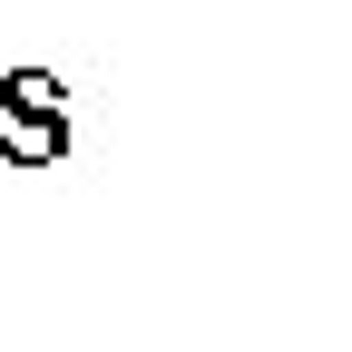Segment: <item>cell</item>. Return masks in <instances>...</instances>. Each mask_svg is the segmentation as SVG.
I'll return each mask as SVG.
<instances>
[{
    "label": "cell",
    "mask_w": 352,
    "mask_h": 352,
    "mask_svg": "<svg viewBox=\"0 0 352 352\" xmlns=\"http://www.w3.org/2000/svg\"><path fill=\"white\" fill-rule=\"evenodd\" d=\"M0 108L30 127V138H20V157H59V147H69V127H59V78L10 69V78H0Z\"/></svg>",
    "instance_id": "6da1fadb"
}]
</instances>
